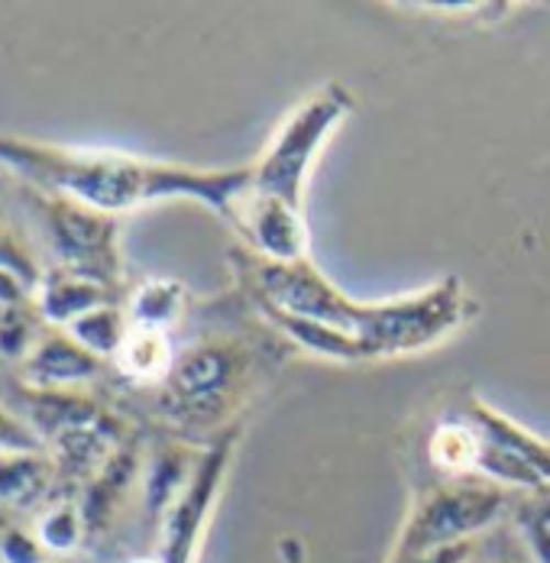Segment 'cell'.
I'll list each match as a JSON object with an SVG mask.
<instances>
[{
    "instance_id": "obj_1",
    "label": "cell",
    "mask_w": 550,
    "mask_h": 563,
    "mask_svg": "<svg viewBox=\"0 0 550 563\" xmlns=\"http://www.w3.org/2000/svg\"><path fill=\"white\" fill-rule=\"evenodd\" d=\"M253 301L324 324L350 340L363 363L428 350L450 338L470 314V295L457 276L395 301H353L311 263H266L250 253Z\"/></svg>"
},
{
    "instance_id": "obj_2",
    "label": "cell",
    "mask_w": 550,
    "mask_h": 563,
    "mask_svg": "<svg viewBox=\"0 0 550 563\" xmlns=\"http://www.w3.org/2000/svg\"><path fill=\"white\" fill-rule=\"evenodd\" d=\"M350 113H353V98L343 85H324L311 91L278 123L266 150L250 166L253 169L250 188L263 198L305 211V188L315 172V163Z\"/></svg>"
},
{
    "instance_id": "obj_3",
    "label": "cell",
    "mask_w": 550,
    "mask_h": 563,
    "mask_svg": "<svg viewBox=\"0 0 550 563\" xmlns=\"http://www.w3.org/2000/svg\"><path fill=\"white\" fill-rule=\"evenodd\" d=\"M502 508H505L502 486H493L480 476L447 479L428 489L408 511L388 563L411 561L438 548L473 541L502 515Z\"/></svg>"
},
{
    "instance_id": "obj_4",
    "label": "cell",
    "mask_w": 550,
    "mask_h": 563,
    "mask_svg": "<svg viewBox=\"0 0 550 563\" xmlns=\"http://www.w3.org/2000/svg\"><path fill=\"white\" fill-rule=\"evenodd\" d=\"M253 373V356L233 340H208L182 353L168 369V389L188 421H223Z\"/></svg>"
},
{
    "instance_id": "obj_5",
    "label": "cell",
    "mask_w": 550,
    "mask_h": 563,
    "mask_svg": "<svg viewBox=\"0 0 550 563\" xmlns=\"http://www.w3.org/2000/svg\"><path fill=\"white\" fill-rule=\"evenodd\" d=\"M237 428H227L218 441L195 460V470L182 489V496L175 499V506L165 511L163 521V563H195L208 521L215 515V506L223 489V476L230 470V456L237 444Z\"/></svg>"
},
{
    "instance_id": "obj_6",
    "label": "cell",
    "mask_w": 550,
    "mask_h": 563,
    "mask_svg": "<svg viewBox=\"0 0 550 563\" xmlns=\"http://www.w3.org/2000/svg\"><path fill=\"white\" fill-rule=\"evenodd\" d=\"M253 185V181H250ZM250 246L256 260L266 263H301L311 260V236L305 224V211H295L282 201L263 198L253 188L237 201L233 214L227 218Z\"/></svg>"
},
{
    "instance_id": "obj_7",
    "label": "cell",
    "mask_w": 550,
    "mask_h": 563,
    "mask_svg": "<svg viewBox=\"0 0 550 563\" xmlns=\"http://www.w3.org/2000/svg\"><path fill=\"white\" fill-rule=\"evenodd\" d=\"M486 441H493L498 444L502 451L515 453L518 460H525L544 483H550V444L548 441H541V438H535L528 428H521V424H515L508 415H502V411H495L490 405H483V401H476V405H470V411L463 415Z\"/></svg>"
},
{
    "instance_id": "obj_8",
    "label": "cell",
    "mask_w": 550,
    "mask_h": 563,
    "mask_svg": "<svg viewBox=\"0 0 550 563\" xmlns=\"http://www.w3.org/2000/svg\"><path fill=\"white\" fill-rule=\"evenodd\" d=\"M185 311V288L178 282L156 279L146 282L136 298H133V318L130 328H143V331H160L172 328Z\"/></svg>"
},
{
    "instance_id": "obj_9",
    "label": "cell",
    "mask_w": 550,
    "mask_h": 563,
    "mask_svg": "<svg viewBox=\"0 0 550 563\" xmlns=\"http://www.w3.org/2000/svg\"><path fill=\"white\" fill-rule=\"evenodd\" d=\"M117 360L136 379H163V376H168L172 363H175L165 334L143 331V328H130V334L123 340Z\"/></svg>"
},
{
    "instance_id": "obj_10",
    "label": "cell",
    "mask_w": 550,
    "mask_h": 563,
    "mask_svg": "<svg viewBox=\"0 0 550 563\" xmlns=\"http://www.w3.org/2000/svg\"><path fill=\"white\" fill-rule=\"evenodd\" d=\"M75 334L85 340L91 350H98V353H120L123 340L130 334V324L117 311L98 308V311H91L88 318H81L75 324Z\"/></svg>"
},
{
    "instance_id": "obj_11",
    "label": "cell",
    "mask_w": 550,
    "mask_h": 563,
    "mask_svg": "<svg viewBox=\"0 0 550 563\" xmlns=\"http://www.w3.org/2000/svg\"><path fill=\"white\" fill-rule=\"evenodd\" d=\"M43 486H46L43 470L33 460H16L0 466V496L16 506H33Z\"/></svg>"
},
{
    "instance_id": "obj_12",
    "label": "cell",
    "mask_w": 550,
    "mask_h": 563,
    "mask_svg": "<svg viewBox=\"0 0 550 563\" xmlns=\"http://www.w3.org/2000/svg\"><path fill=\"white\" fill-rule=\"evenodd\" d=\"M81 541V515L72 506L53 508L43 521H40V544L50 551H72Z\"/></svg>"
},
{
    "instance_id": "obj_13",
    "label": "cell",
    "mask_w": 550,
    "mask_h": 563,
    "mask_svg": "<svg viewBox=\"0 0 550 563\" xmlns=\"http://www.w3.org/2000/svg\"><path fill=\"white\" fill-rule=\"evenodd\" d=\"M0 558L3 563H43V544L23 531H7L0 538Z\"/></svg>"
},
{
    "instance_id": "obj_14",
    "label": "cell",
    "mask_w": 550,
    "mask_h": 563,
    "mask_svg": "<svg viewBox=\"0 0 550 563\" xmlns=\"http://www.w3.org/2000/svg\"><path fill=\"white\" fill-rule=\"evenodd\" d=\"M521 534L531 558L538 563H550V525L541 518V511H528L521 518Z\"/></svg>"
},
{
    "instance_id": "obj_15",
    "label": "cell",
    "mask_w": 550,
    "mask_h": 563,
    "mask_svg": "<svg viewBox=\"0 0 550 563\" xmlns=\"http://www.w3.org/2000/svg\"><path fill=\"white\" fill-rule=\"evenodd\" d=\"M473 551H476V544L473 541H463V544L438 548V551H428V554H418V558L402 563H466L473 558Z\"/></svg>"
},
{
    "instance_id": "obj_16",
    "label": "cell",
    "mask_w": 550,
    "mask_h": 563,
    "mask_svg": "<svg viewBox=\"0 0 550 563\" xmlns=\"http://www.w3.org/2000/svg\"><path fill=\"white\" fill-rule=\"evenodd\" d=\"M136 563H163V561H160V558H156V561H136Z\"/></svg>"
}]
</instances>
